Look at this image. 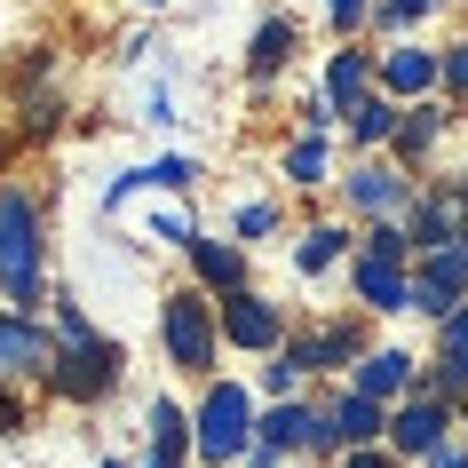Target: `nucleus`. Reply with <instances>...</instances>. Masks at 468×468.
Segmentation results:
<instances>
[{"mask_svg": "<svg viewBox=\"0 0 468 468\" xmlns=\"http://www.w3.org/2000/svg\"><path fill=\"white\" fill-rule=\"evenodd\" d=\"M0 294L16 302V318H40L48 271H40V198L25 183H0Z\"/></svg>", "mask_w": 468, "mask_h": 468, "instance_id": "f257e3e1", "label": "nucleus"}, {"mask_svg": "<svg viewBox=\"0 0 468 468\" xmlns=\"http://www.w3.org/2000/svg\"><path fill=\"white\" fill-rule=\"evenodd\" d=\"M254 397L239 389V381H215L207 389V405H198V420H191V444H198V461L207 468H222V461H247L254 452Z\"/></svg>", "mask_w": 468, "mask_h": 468, "instance_id": "f03ea898", "label": "nucleus"}, {"mask_svg": "<svg viewBox=\"0 0 468 468\" xmlns=\"http://www.w3.org/2000/svg\"><path fill=\"white\" fill-rule=\"evenodd\" d=\"M127 373V349L112 334H80V342H56V366H48V389L72 397V405H96V397L120 389Z\"/></svg>", "mask_w": 468, "mask_h": 468, "instance_id": "7ed1b4c3", "label": "nucleus"}, {"mask_svg": "<svg viewBox=\"0 0 468 468\" xmlns=\"http://www.w3.org/2000/svg\"><path fill=\"white\" fill-rule=\"evenodd\" d=\"M159 342H167V357L183 373H207L215 366V342H222V318H215V302L207 294H167V310H159Z\"/></svg>", "mask_w": 468, "mask_h": 468, "instance_id": "20e7f679", "label": "nucleus"}, {"mask_svg": "<svg viewBox=\"0 0 468 468\" xmlns=\"http://www.w3.org/2000/svg\"><path fill=\"white\" fill-rule=\"evenodd\" d=\"M56 366V334L40 318H16V310H0V381H48Z\"/></svg>", "mask_w": 468, "mask_h": 468, "instance_id": "39448f33", "label": "nucleus"}, {"mask_svg": "<svg viewBox=\"0 0 468 468\" xmlns=\"http://www.w3.org/2000/svg\"><path fill=\"white\" fill-rule=\"evenodd\" d=\"M468 302V247H437L429 262H420V278H413V310H429V318H452Z\"/></svg>", "mask_w": 468, "mask_h": 468, "instance_id": "423d86ee", "label": "nucleus"}, {"mask_svg": "<svg viewBox=\"0 0 468 468\" xmlns=\"http://www.w3.org/2000/svg\"><path fill=\"white\" fill-rule=\"evenodd\" d=\"M444 429H452V405H444V397H413V405L389 413V444L405 452V461H429V452L444 444Z\"/></svg>", "mask_w": 468, "mask_h": 468, "instance_id": "0eeeda50", "label": "nucleus"}, {"mask_svg": "<svg viewBox=\"0 0 468 468\" xmlns=\"http://www.w3.org/2000/svg\"><path fill=\"white\" fill-rule=\"evenodd\" d=\"M215 318H222V342H239V349H278L286 342V318H278V302H262V294H230Z\"/></svg>", "mask_w": 468, "mask_h": 468, "instance_id": "6e6552de", "label": "nucleus"}, {"mask_svg": "<svg viewBox=\"0 0 468 468\" xmlns=\"http://www.w3.org/2000/svg\"><path fill=\"white\" fill-rule=\"evenodd\" d=\"M325 420H334V452H366V444L389 437V413H381L373 397H357V389H349L342 405H325Z\"/></svg>", "mask_w": 468, "mask_h": 468, "instance_id": "1a4fd4ad", "label": "nucleus"}, {"mask_svg": "<svg viewBox=\"0 0 468 468\" xmlns=\"http://www.w3.org/2000/svg\"><path fill=\"white\" fill-rule=\"evenodd\" d=\"M357 302L366 310H413V278L389 254H357Z\"/></svg>", "mask_w": 468, "mask_h": 468, "instance_id": "9d476101", "label": "nucleus"}, {"mask_svg": "<svg viewBox=\"0 0 468 468\" xmlns=\"http://www.w3.org/2000/svg\"><path fill=\"white\" fill-rule=\"evenodd\" d=\"M198 444H191V413L175 405V397H159L151 405V452H144V468H183Z\"/></svg>", "mask_w": 468, "mask_h": 468, "instance_id": "9b49d317", "label": "nucleus"}, {"mask_svg": "<svg viewBox=\"0 0 468 468\" xmlns=\"http://www.w3.org/2000/svg\"><path fill=\"white\" fill-rule=\"evenodd\" d=\"M294 373H325V366H357V325H325V334H310V342H286L278 349Z\"/></svg>", "mask_w": 468, "mask_h": 468, "instance_id": "f8f14e48", "label": "nucleus"}, {"mask_svg": "<svg viewBox=\"0 0 468 468\" xmlns=\"http://www.w3.org/2000/svg\"><path fill=\"white\" fill-rule=\"evenodd\" d=\"M413 247H420V254H437V247H461V191L413 198Z\"/></svg>", "mask_w": 468, "mask_h": 468, "instance_id": "ddd939ff", "label": "nucleus"}, {"mask_svg": "<svg viewBox=\"0 0 468 468\" xmlns=\"http://www.w3.org/2000/svg\"><path fill=\"white\" fill-rule=\"evenodd\" d=\"M437 397H444V405L468 397V302L444 318V334H437Z\"/></svg>", "mask_w": 468, "mask_h": 468, "instance_id": "4468645a", "label": "nucleus"}, {"mask_svg": "<svg viewBox=\"0 0 468 468\" xmlns=\"http://www.w3.org/2000/svg\"><path fill=\"white\" fill-rule=\"evenodd\" d=\"M444 80V56H429V48H389L381 56V88L389 96H429Z\"/></svg>", "mask_w": 468, "mask_h": 468, "instance_id": "2eb2a0df", "label": "nucleus"}, {"mask_svg": "<svg viewBox=\"0 0 468 468\" xmlns=\"http://www.w3.org/2000/svg\"><path fill=\"white\" fill-rule=\"evenodd\" d=\"M413 389V357L405 349H373V357H357V397H373V405H389V397Z\"/></svg>", "mask_w": 468, "mask_h": 468, "instance_id": "dca6fc26", "label": "nucleus"}, {"mask_svg": "<svg viewBox=\"0 0 468 468\" xmlns=\"http://www.w3.org/2000/svg\"><path fill=\"white\" fill-rule=\"evenodd\" d=\"M405 175L397 167H357L349 175V207H357V215H397V207H405Z\"/></svg>", "mask_w": 468, "mask_h": 468, "instance_id": "f3484780", "label": "nucleus"}, {"mask_svg": "<svg viewBox=\"0 0 468 468\" xmlns=\"http://www.w3.org/2000/svg\"><path fill=\"white\" fill-rule=\"evenodd\" d=\"M366 96H373V64H366V48H342L334 64H325V103H334V112H357Z\"/></svg>", "mask_w": 468, "mask_h": 468, "instance_id": "a211bd4d", "label": "nucleus"}, {"mask_svg": "<svg viewBox=\"0 0 468 468\" xmlns=\"http://www.w3.org/2000/svg\"><path fill=\"white\" fill-rule=\"evenodd\" d=\"M294 16H262V32H254V48H247V80H271L286 56H294Z\"/></svg>", "mask_w": 468, "mask_h": 468, "instance_id": "6ab92c4d", "label": "nucleus"}, {"mask_svg": "<svg viewBox=\"0 0 468 468\" xmlns=\"http://www.w3.org/2000/svg\"><path fill=\"white\" fill-rule=\"evenodd\" d=\"M191 262L207 286H222V294H247V254L239 247H215V239H191Z\"/></svg>", "mask_w": 468, "mask_h": 468, "instance_id": "aec40b11", "label": "nucleus"}, {"mask_svg": "<svg viewBox=\"0 0 468 468\" xmlns=\"http://www.w3.org/2000/svg\"><path fill=\"white\" fill-rule=\"evenodd\" d=\"M342 247H349V230H342V222H318V230H310V239L294 247V262L318 278V271H334V262H342Z\"/></svg>", "mask_w": 468, "mask_h": 468, "instance_id": "412c9836", "label": "nucleus"}, {"mask_svg": "<svg viewBox=\"0 0 468 468\" xmlns=\"http://www.w3.org/2000/svg\"><path fill=\"white\" fill-rule=\"evenodd\" d=\"M349 135H357V144H389V135H397V103L389 96H366L357 112H349Z\"/></svg>", "mask_w": 468, "mask_h": 468, "instance_id": "4be33fe9", "label": "nucleus"}, {"mask_svg": "<svg viewBox=\"0 0 468 468\" xmlns=\"http://www.w3.org/2000/svg\"><path fill=\"white\" fill-rule=\"evenodd\" d=\"M437 127H444V112H429V103H420L413 120H397V151H405V159H420V151L437 144Z\"/></svg>", "mask_w": 468, "mask_h": 468, "instance_id": "5701e85b", "label": "nucleus"}, {"mask_svg": "<svg viewBox=\"0 0 468 468\" xmlns=\"http://www.w3.org/2000/svg\"><path fill=\"white\" fill-rule=\"evenodd\" d=\"M286 175H294L302 191H310V183H325V135H302V144L286 151Z\"/></svg>", "mask_w": 468, "mask_h": 468, "instance_id": "b1692460", "label": "nucleus"}, {"mask_svg": "<svg viewBox=\"0 0 468 468\" xmlns=\"http://www.w3.org/2000/svg\"><path fill=\"white\" fill-rule=\"evenodd\" d=\"M144 183L151 191H183V183H198V159H183V151H175V159H151Z\"/></svg>", "mask_w": 468, "mask_h": 468, "instance_id": "393cba45", "label": "nucleus"}, {"mask_svg": "<svg viewBox=\"0 0 468 468\" xmlns=\"http://www.w3.org/2000/svg\"><path fill=\"white\" fill-rule=\"evenodd\" d=\"M271 230H278V207H271V198L239 207V239H271Z\"/></svg>", "mask_w": 468, "mask_h": 468, "instance_id": "a878e982", "label": "nucleus"}, {"mask_svg": "<svg viewBox=\"0 0 468 468\" xmlns=\"http://www.w3.org/2000/svg\"><path fill=\"white\" fill-rule=\"evenodd\" d=\"M56 120H64V103H56V96H32L25 103V127H32V135H48Z\"/></svg>", "mask_w": 468, "mask_h": 468, "instance_id": "bb28decb", "label": "nucleus"}, {"mask_svg": "<svg viewBox=\"0 0 468 468\" xmlns=\"http://www.w3.org/2000/svg\"><path fill=\"white\" fill-rule=\"evenodd\" d=\"M437 0H381V25H420Z\"/></svg>", "mask_w": 468, "mask_h": 468, "instance_id": "cd10ccee", "label": "nucleus"}, {"mask_svg": "<svg viewBox=\"0 0 468 468\" xmlns=\"http://www.w3.org/2000/svg\"><path fill=\"white\" fill-rule=\"evenodd\" d=\"M16 429H25V397L0 381V437H16Z\"/></svg>", "mask_w": 468, "mask_h": 468, "instance_id": "c85d7f7f", "label": "nucleus"}, {"mask_svg": "<svg viewBox=\"0 0 468 468\" xmlns=\"http://www.w3.org/2000/svg\"><path fill=\"white\" fill-rule=\"evenodd\" d=\"M325 8H334V32H357V25H366V8H373V0H325Z\"/></svg>", "mask_w": 468, "mask_h": 468, "instance_id": "c756f323", "label": "nucleus"}, {"mask_svg": "<svg viewBox=\"0 0 468 468\" xmlns=\"http://www.w3.org/2000/svg\"><path fill=\"white\" fill-rule=\"evenodd\" d=\"M262 381H271V397H278V405H286V397H294V389H302V373H294V366H286V357H278V366H271V373H262Z\"/></svg>", "mask_w": 468, "mask_h": 468, "instance_id": "7c9ffc66", "label": "nucleus"}, {"mask_svg": "<svg viewBox=\"0 0 468 468\" xmlns=\"http://www.w3.org/2000/svg\"><path fill=\"white\" fill-rule=\"evenodd\" d=\"M444 88H452V96H468V40L444 56Z\"/></svg>", "mask_w": 468, "mask_h": 468, "instance_id": "2f4dec72", "label": "nucleus"}, {"mask_svg": "<svg viewBox=\"0 0 468 468\" xmlns=\"http://www.w3.org/2000/svg\"><path fill=\"white\" fill-rule=\"evenodd\" d=\"M342 468H389V452H381V444H366V452H342Z\"/></svg>", "mask_w": 468, "mask_h": 468, "instance_id": "473e14b6", "label": "nucleus"}, {"mask_svg": "<svg viewBox=\"0 0 468 468\" xmlns=\"http://www.w3.org/2000/svg\"><path fill=\"white\" fill-rule=\"evenodd\" d=\"M420 468H468V452H452V444H437V452H429Z\"/></svg>", "mask_w": 468, "mask_h": 468, "instance_id": "72a5a7b5", "label": "nucleus"}, {"mask_svg": "<svg viewBox=\"0 0 468 468\" xmlns=\"http://www.w3.org/2000/svg\"><path fill=\"white\" fill-rule=\"evenodd\" d=\"M103 468H120V461H103Z\"/></svg>", "mask_w": 468, "mask_h": 468, "instance_id": "f704fd0d", "label": "nucleus"}, {"mask_svg": "<svg viewBox=\"0 0 468 468\" xmlns=\"http://www.w3.org/2000/svg\"><path fill=\"white\" fill-rule=\"evenodd\" d=\"M461 207H468V191H461Z\"/></svg>", "mask_w": 468, "mask_h": 468, "instance_id": "c9c22d12", "label": "nucleus"}]
</instances>
